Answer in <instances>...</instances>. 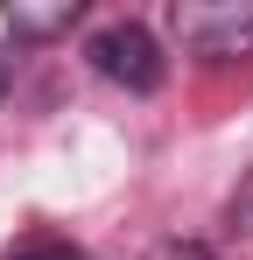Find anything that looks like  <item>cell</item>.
<instances>
[{
    "instance_id": "obj_1",
    "label": "cell",
    "mask_w": 253,
    "mask_h": 260,
    "mask_svg": "<svg viewBox=\"0 0 253 260\" xmlns=\"http://www.w3.org/2000/svg\"><path fill=\"white\" fill-rule=\"evenodd\" d=\"M169 21L197 63H246L253 56V0H183Z\"/></svg>"
},
{
    "instance_id": "obj_2",
    "label": "cell",
    "mask_w": 253,
    "mask_h": 260,
    "mask_svg": "<svg viewBox=\"0 0 253 260\" xmlns=\"http://www.w3.org/2000/svg\"><path fill=\"white\" fill-rule=\"evenodd\" d=\"M84 56H91V71L106 78V85H120V91H162V78H169V56H162V43L141 28V21H106L91 43H84Z\"/></svg>"
},
{
    "instance_id": "obj_3",
    "label": "cell",
    "mask_w": 253,
    "mask_h": 260,
    "mask_svg": "<svg viewBox=\"0 0 253 260\" xmlns=\"http://www.w3.org/2000/svg\"><path fill=\"white\" fill-rule=\"evenodd\" d=\"M7 28L21 43H49V36H71L78 28V0H56V7H7Z\"/></svg>"
},
{
    "instance_id": "obj_4",
    "label": "cell",
    "mask_w": 253,
    "mask_h": 260,
    "mask_svg": "<svg viewBox=\"0 0 253 260\" xmlns=\"http://www.w3.org/2000/svg\"><path fill=\"white\" fill-rule=\"evenodd\" d=\"M0 260H84V246L56 239V232H36V239H21L14 253H0Z\"/></svg>"
},
{
    "instance_id": "obj_5",
    "label": "cell",
    "mask_w": 253,
    "mask_h": 260,
    "mask_svg": "<svg viewBox=\"0 0 253 260\" xmlns=\"http://www.w3.org/2000/svg\"><path fill=\"white\" fill-rule=\"evenodd\" d=\"M155 260H218V253H211V246H197V239H169Z\"/></svg>"
},
{
    "instance_id": "obj_6",
    "label": "cell",
    "mask_w": 253,
    "mask_h": 260,
    "mask_svg": "<svg viewBox=\"0 0 253 260\" xmlns=\"http://www.w3.org/2000/svg\"><path fill=\"white\" fill-rule=\"evenodd\" d=\"M0 99H7V71H0Z\"/></svg>"
}]
</instances>
